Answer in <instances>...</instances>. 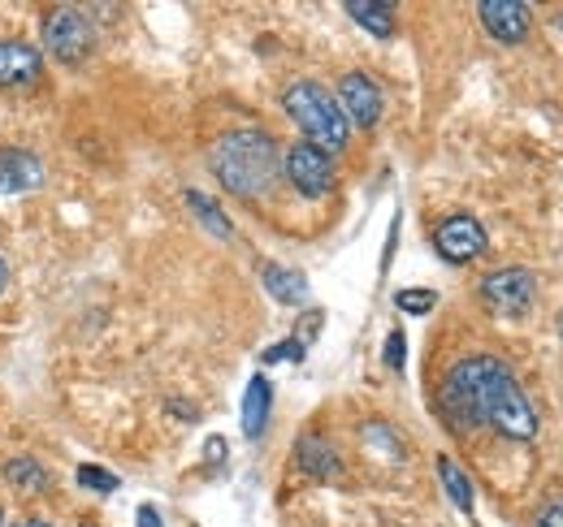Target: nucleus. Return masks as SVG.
<instances>
[{"mask_svg": "<svg viewBox=\"0 0 563 527\" xmlns=\"http://www.w3.org/2000/svg\"><path fill=\"white\" fill-rule=\"evenodd\" d=\"M560 333H563V312H560Z\"/></svg>", "mask_w": 563, "mask_h": 527, "instance_id": "nucleus-29", "label": "nucleus"}, {"mask_svg": "<svg viewBox=\"0 0 563 527\" xmlns=\"http://www.w3.org/2000/svg\"><path fill=\"white\" fill-rule=\"evenodd\" d=\"M477 294H482V303L490 307L494 316L520 321V316H529V307L538 299V281H533L529 268H498L490 277H482Z\"/></svg>", "mask_w": 563, "mask_h": 527, "instance_id": "nucleus-5", "label": "nucleus"}, {"mask_svg": "<svg viewBox=\"0 0 563 527\" xmlns=\"http://www.w3.org/2000/svg\"><path fill=\"white\" fill-rule=\"evenodd\" d=\"M221 459H225V441H221V437H209V446H205V462L217 467Z\"/></svg>", "mask_w": 563, "mask_h": 527, "instance_id": "nucleus-25", "label": "nucleus"}, {"mask_svg": "<svg viewBox=\"0 0 563 527\" xmlns=\"http://www.w3.org/2000/svg\"><path fill=\"white\" fill-rule=\"evenodd\" d=\"M321 321H325V316H321V312H308V316H303V321H299V341H303V346H308V341H312V337H317V329H321Z\"/></svg>", "mask_w": 563, "mask_h": 527, "instance_id": "nucleus-24", "label": "nucleus"}, {"mask_svg": "<svg viewBox=\"0 0 563 527\" xmlns=\"http://www.w3.org/2000/svg\"><path fill=\"white\" fill-rule=\"evenodd\" d=\"M533 527H563V497H547L542 511H538V519H533Z\"/></svg>", "mask_w": 563, "mask_h": 527, "instance_id": "nucleus-23", "label": "nucleus"}, {"mask_svg": "<svg viewBox=\"0 0 563 527\" xmlns=\"http://www.w3.org/2000/svg\"><path fill=\"white\" fill-rule=\"evenodd\" d=\"M44 48H48V57H57L62 66H82V61L91 57V48H96V26H91V18H87L82 9H70V4L53 9V13L44 18Z\"/></svg>", "mask_w": 563, "mask_h": 527, "instance_id": "nucleus-4", "label": "nucleus"}, {"mask_svg": "<svg viewBox=\"0 0 563 527\" xmlns=\"http://www.w3.org/2000/svg\"><path fill=\"white\" fill-rule=\"evenodd\" d=\"M282 173L303 199H321L334 191V156H325L321 147L303 143V138L282 156Z\"/></svg>", "mask_w": 563, "mask_h": 527, "instance_id": "nucleus-6", "label": "nucleus"}, {"mask_svg": "<svg viewBox=\"0 0 563 527\" xmlns=\"http://www.w3.org/2000/svg\"><path fill=\"white\" fill-rule=\"evenodd\" d=\"M438 480H442V489H446V497L468 515L473 511V484H468V475H464V467L455 459H446V455H438Z\"/></svg>", "mask_w": 563, "mask_h": 527, "instance_id": "nucleus-18", "label": "nucleus"}, {"mask_svg": "<svg viewBox=\"0 0 563 527\" xmlns=\"http://www.w3.org/2000/svg\"><path fill=\"white\" fill-rule=\"evenodd\" d=\"M4 285H9V264L0 260V290H4Z\"/></svg>", "mask_w": 563, "mask_h": 527, "instance_id": "nucleus-27", "label": "nucleus"}, {"mask_svg": "<svg viewBox=\"0 0 563 527\" xmlns=\"http://www.w3.org/2000/svg\"><path fill=\"white\" fill-rule=\"evenodd\" d=\"M44 160L35 152H18V147H4L0 152V199H18L31 195L44 187Z\"/></svg>", "mask_w": 563, "mask_h": 527, "instance_id": "nucleus-10", "label": "nucleus"}, {"mask_svg": "<svg viewBox=\"0 0 563 527\" xmlns=\"http://www.w3.org/2000/svg\"><path fill=\"white\" fill-rule=\"evenodd\" d=\"M269 411H274V385L265 377H252L247 381V394H243V411H239L247 441H261V433L269 424Z\"/></svg>", "mask_w": 563, "mask_h": 527, "instance_id": "nucleus-13", "label": "nucleus"}, {"mask_svg": "<svg viewBox=\"0 0 563 527\" xmlns=\"http://www.w3.org/2000/svg\"><path fill=\"white\" fill-rule=\"evenodd\" d=\"M261 281H265L269 299H278L282 307H303L308 294H312L308 277H303L299 268H290V264H265V268H261Z\"/></svg>", "mask_w": 563, "mask_h": 527, "instance_id": "nucleus-12", "label": "nucleus"}, {"mask_svg": "<svg viewBox=\"0 0 563 527\" xmlns=\"http://www.w3.org/2000/svg\"><path fill=\"white\" fill-rule=\"evenodd\" d=\"M295 462H299V471H308V475H317V480H330V475H339V471H343L339 450H334L321 433L299 437V446H295Z\"/></svg>", "mask_w": 563, "mask_h": 527, "instance_id": "nucleus-14", "label": "nucleus"}, {"mask_svg": "<svg viewBox=\"0 0 563 527\" xmlns=\"http://www.w3.org/2000/svg\"><path fill=\"white\" fill-rule=\"evenodd\" d=\"M187 208H191V216H196V221H200V225H205V229H209L212 238H230V234H234V225H230V216H225V212H221V208H217V199L212 195H205V191H187Z\"/></svg>", "mask_w": 563, "mask_h": 527, "instance_id": "nucleus-17", "label": "nucleus"}, {"mask_svg": "<svg viewBox=\"0 0 563 527\" xmlns=\"http://www.w3.org/2000/svg\"><path fill=\"white\" fill-rule=\"evenodd\" d=\"M13 527H53V524H40V519H22V524H13Z\"/></svg>", "mask_w": 563, "mask_h": 527, "instance_id": "nucleus-28", "label": "nucleus"}, {"mask_svg": "<svg viewBox=\"0 0 563 527\" xmlns=\"http://www.w3.org/2000/svg\"><path fill=\"white\" fill-rule=\"evenodd\" d=\"M40 69H44L40 48L22 40H0V87H26L40 78Z\"/></svg>", "mask_w": 563, "mask_h": 527, "instance_id": "nucleus-11", "label": "nucleus"}, {"mask_svg": "<svg viewBox=\"0 0 563 527\" xmlns=\"http://www.w3.org/2000/svg\"><path fill=\"white\" fill-rule=\"evenodd\" d=\"M339 109H343V117H347V126H360V131H373L377 122H382V87L368 78V74H343L339 78Z\"/></svg>", "mask_w": 563, "mask_h": 527, "instance_id": "nucleus-8", "label": "nucleus"}, {"mask_svg": "<svg viewBox=\"0 0 563 527\" xmlns=\"http://www.w3.org/2000/svg\"><path fill=\"white\" fill-rule=\"evenodd\" d=\"M308 355V346L299 341V337H290V341H278V346H269L265 355H261V363H282V359H290V363H299Z\"/></svg>", "mask_w": 563, "mask_h": 527, "instance_id": "nucleus-21", "label": "nucleus"}, {"mask_svg": "<svg viewBox=\"0 0 563 527\" xmlns=\"http://www.w3.org/2000/svg\"><path fill=\"white\" fill-rule=\"evenodd\" d=\"M438 415L455 433L494 428L507 441H533L538 437V411L498 355L460 359L438 390Z\"/></svg>", "mask_w": 563, "mask_h": 527, "instance_id": "nucleus-1", "label": "nucleus"}, {"mask_svg": "<svg viewBox=\"0 0 563 527\" xmlns=\"http://www.w3.org/2000/svg\"><path fill=\"white\" fill-rule=\"evenodd\" d=\"M477 18L498 44H525L533 31V9L525 0H482Z\"/></svg>", "mask_w": 563, "mask_h": 527, "instance_id": "nucleus-9", "label": "nucleus"}, {"mask_svg": "<svg viewBox=\"0 0 563 527\" xmlns=\"http://www.w3.org/2000/svg\"><path fill=\"white\" fill-rule=\"evenodd\" d=\"M395 307H399V312H408V316H429V312L438 307V294H433V290H424V285H408V290H399V294H395Z\"/></svg>", "mask_w": 563, "mask_h": 527, "instance_id": "nucleus-19", "label": "nucleus"}, {"mask_svg": "<svg viewBox=\"0 0 563 527\" xmlns=\"http://www.w3.org/2000/svg\"><path fill=\"white\" fill-rule=\"evenodd\" d=\"M382 359H386L390 372L404 368V359H408V337H404L399 329H390V337H386V355H382Z\"/></svg>", "mask_w": 563, "mask_h": 527, "instance_id": "nucleus-22", "label": "nucleus"}, {"mask_svg": "<svg viewBox=\"0 0 563 527\" xmlns=\"http://www.w3.org/2000/svg\"><path fill=\"white\" fill-rule=\"evenodd\" d=\"M486 243H490L486 238V225L477 216H468V212H455V216L438 221V229H433V251L451 264V268L473 264L486 251Z\"/></svg>", "mask_w": 563, "mask_h": 527, "instance_id": "nucleus-7", "label": "nucleus"}, {"mask_svg": "<svg viewBox=\"0 0 563 527\" xmlns=\"http://www.w3.org/2000/svg\"><path fill=\"white\" fill-rule=\"evenodd\" d=\"M78 484H82L87 493H113V489H118V475L104 471V467H96V462H82V467H78Z\"/></svg>", "mask_w": 563, "mask_h": 527, "instance_id": "nucleus-20", "label": "nucleus"}, {"mask_svg": "<svg viewBox=\"0 0 563 527\" xmlns=\"http://www.w3.org/2000/svg\"><path fill=\"white\" fill-rule=\"evenodd\" d=\"M135 527H165V524H161L156 506H140V515H135Z\"/></svg>", "mask_w": 563, "mask_h": 527, "instance_id": "nucleus-26", "label": "nucleus"}, {"mask_svg": "<svg viewBox=\"0 0 563 527\" xmlns=\"http://www.w3.org/2000/svg\"><path fill=\"white\" fill-rule=\"evenodd\" d=\"M282 109L290 113V122L303 131V143L321 147L325 156H339L347 143H352V126L339 109V100L321 87V82H290L286 96H282Z\"/></svg>", "mask_w": 563, "mask_h": 527, "instance_id": "nucleus-3", "label": "nucleus"}, {"mask_svg": "<svg viewBox=\"0 0 563 527\" xmlns=\"http://www.w3.org/2000/svg\"><path fill=\"white\" fill-rule=\"evenodd\" d=\"M217 182L239 199H265L282 178V152L274 134L265 131H230L212 143L209 152Z\"/></svg>", "mask_w": 563, "mask_h": 527, "instance_id": "nucleus-2", "label": "nucleus"}, {"mask_svg": "<svg viewBox=\"0 0 563 527\" xmlns=\"http://www.w3.org/2000/svg\"><path fill=\"white\" fill-rule=\"evenodd\" d=\"M4 480H9L18 493H44V489L53 484L48 467L40 459H31V455H18V459L4 462Z\"/></svg>", "mask_w": 563, "mask_h": 527, "instance_id": "nucleus-16", "label": "nucleus"}, {"mask_svg": "<svg viewBox=\"0 0 563 527\" xmlns=\"http://www.w3.org/2000/svg\"><path fill=\"white\" fill-rule=\"evenodd\" d=\"M347 18H355L377 40L395 35V4H386V0H347Z\"/></svg>", "mask_w": 563, "mask_h": 527, "instance_id": "nucleus-15", "label": "nucleus"}]
</instances>
